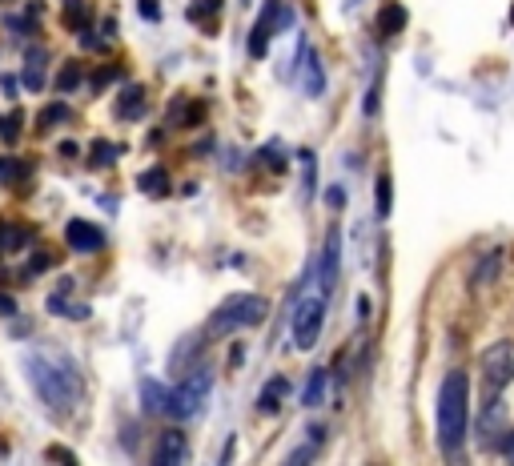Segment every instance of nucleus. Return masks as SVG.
<instances>
[{
	"instance_id": "f257e3e1",
	"label": "nucleus",
	"mask_w": 514,
	"mask_h": 466,
	"mask_svg": "<svg viewBox=\"0 0 514 466\" xmlns=\"http://www.w3.org/2000/svg\"><path fill=\"white\" fill-rule=\"evenodd\" d=\"M29 382L49 410H73L85 394L81 370L69 358H57V354H33L29 358Z\"/></svg>"
},
{
	"instance_id": "f03ea898",
	"label": "nucleus",
	"mask_w": 514,
	"mask_h": 466,
	"mask_svg": "<svg viewBox=\"0 0 514 466\" xmlns=\"http://www.w3.org/2000/svg\"><path fill=\"white\" fill-rule=\"evenodd\" d=\"M470 430V378L466 370H450L438 386V446L454 454Z\"/></svg>"
},
{
	"instance_id": "7ed1b4c3",
	"label": "nucleus",
	"mask_w": 514,
	"mask_h": 466,
	"mask_svg": "<svg viewBox=\"0 0 514 466\" xmlns=\"http://www.w3.org/2000/svg\"><path fill=\"white\" fill-rule=\"evenodd\" d=\"M266 298H257V294H229L205 322V338H225L233 330H245V326H257L266 318Z\"/></svg>"
},
{
	"instance_id": "20e7f679",
	"label": "nucleus",
	"mask_w": 514,
	"mask_h": 466,
	"mask_svg": "<svg viewBox=\"0 0 514 466\" xmlns=\"http://www.w3.org/2000/svg\"><path fill=\"white\" fill-rule=\"evenodd\" d=\"M209 390H213V374H209L205 366L189 370V374H185V378L173 386L169 418H177V422H185V418H197V414L205 410V402H209Z\"/></svg>"
},
{
	"instance_id": "39448f33",
	"label": "nucleus",
	"mask_w": 514,
	"mask_h": 466,
	"mask_svg": "<svg viewBox=\"0 0 514 466\" xmlns=\"http://www.w3.org/2000/svg\"><path fill=\"white\" fill-rule=\"evenodd\" d=\"M290 25H294V9L286 5V0H266L262 17H257V25H253V33H249V57L262 61V57L270 53V37L286 33Z\"/></svg>"
},
{
	"instance_id": "423d86ee",
	"label": "nucleus",
	"mask_w": 514,
	"mask_h": 466,
	"mask_svg": "<svg viewBox=\"0 0 514 466\" xmlns=\"http://www.w3.org/2000/svg\"><path fill=\"white\" fill-rule=\"evenodd\" d=\"M326 294H306V298H298V306H294V346L298 350H314L318 346V338H322V326H326Z\"/></svg>"
},
{
	"instance_id": "0eeeda50",
	"label": "nucleus",
	"mask_w": 514,
	"mask_h": 466,
	"mask_svg": "<svg viewBox=\"0 0 514 466\" xmlns=\"http://www.w3.org/2000/svg\"><path fill=\"white\" fill-rule=\"evenodd\" d=\"M482 378H486L490 394H502L514 382V342L510 338H502V342L482 350Z\"/></svg>"
},
{
	"instance_id": "6e6552de",
	"label": "nucleus",
	"mask_w": 514,
	"mask_h": 466,
	"mask_svg": "<svg viewBox=\"0 0 514 466\" xmlns=\"http://www.w3.org/2000/svg\"><path fill=\"white\" fill-rule=\"evenodd\" d=\"M338 270H342V233L338 229H330V238H326V250H322V258H318V294H334V286H338Z\"/></svg>"
},
{
	"instance_id": "1a4fd4ad",
	"label": "nucleus",
	"mask_w": 514,
	"mask_h": 466,
	"mask_svg": "<svg viewBox=\"0 0 514 466\" xmlns=\"http://www.w3.org/2000/svg\"><path fill=\"white\" fill-rule=\"evenodd\" d=\"M290 77H294V81H302L306 97H322V89H326L322 61L314 57V49H310V45H302V49H298V65H294V73H290Z\"/></svg>"
},
{
	"instance_id": "9d476101",
	"label": "nucleus",
	"mask_w": 514,
	"mask_h": 466,
	"mask_svg": "<svg viewBox=\"0 0 514 466\" xmlns=\"http://www.w3.org/2000/svg\"><path fill=\"white\" fill-rule=\"evenodd\" d=\"M65 242H69L77 254H97V250L105 246V229H101V225H93V221L73 217V221L65 225Z\"/></svg>"
},
{
	"instance_id": "9b49d317",
	"label": "nucleus",
	"mask_w": 514,
	"mask_h": 466,
	"mask_svg": "<svg viewBox=\"0 0 514 466\" xmlns=\"http://www.w3.org/2000/svg\"><path fill=\"white\" fill-rule=\"evenodd\" d=\"M185 458H189V438H185V430H165L161 438H157V462L153 466H185Z\"/></svg>"
},
{
	"instance_id": "f8f14e48",
	"label": "nucleus",
	"mask_w": 514,
	"mask_h": 466,
	"mask_svg": "<svg viewBox=\"0 0 514 466\" xmlns=\"http://www.w3.org/2000/svg\"><path fill=\"white\" fill-rule=\"evenodd\" d=\"M201 350H205V334H185V338L173 346V354H169V370L185 378V374L193 370V362L201 358Z\"/></svg>"
},
{
	"instance_id": "ddd939ff",
	"label": "nucleus",
	"mask_w": 514,
	"mask_h": 466,
	"mask_svg": "<svg viewBox=\"0 0 514 466\" xmlns=\"http://www.w3.org/2000/svg\"><path fill=\"white\" fill-rule=\"evenodd\" d=\"M502 426H506V406H502V398H498V394H490V402H486V410H482V426H478L482 442H486V446L502 442V434H506Z\"/></svg>"
},
{
	"instance_id": "4468645a",
	"label": "nucleus",
	"mask_w": 514,
	"mask_h": 466,
	"mask_svg": "<svg viewBox=\"0 0 514 466\" xmlns=\"http://www.w3.org/2000/svg\"><path fill=\"white\" fill-rule=\"evenodd\" d=\"M169 402H173V390L161 382V378H145L141 382V406H145V414H169Z\"/></svg>"
},
{
	"instance_id": "2eb2a0df",
	"label": "nucleus",
	"mask_w": 514,
	"mask_h": 466,
	"mask_svg": "<svg viewBox=\"0 0 514 466\" xmlns=\"http://www.w3.org/2000/svg\"><path fill=\"white\" fill-rule=\"evenodd\" d=\"M45 65H49V53L37 45V49H29V57H25V73H21V85L29 89V93H41L45 89Z\"/></svg>"
},
{
	"instance_id": "dca6fc26",
	"label": "nucleus",
	"mask_w": 514,
	"mask_h": 466,
	"mask_svg": "<svg viewBox=\"0 0 514 466\" xmlns=\"http://www.w3.org/2000/svg\"><path fill=\"white\" fill-rule=\"evenodd\" d=\"M290 394V378L286 374H274L266 386H262V398H257V414H278L282 398Z\"/></svg>"
},
{
	"instance_id": "f3484780",
	"label": "nucleus",
	"mask_w": 514,
	"mask_h": 466,
	"mask_svg": "<svg viewBox=\"0 0 514 466\" xmlns=\"http://www.w3.org/2000/svg\"><path fill=\"white\" fill-rule=\"evenodd\" d=\"M117 117L121 121H137V117H145V85H125L121 89V97H117Z\"/></svg>"
},
{
	"instance_id": "a211bd4d",
	"label": "nucleus",
	"mask_w": 514,
	"mask_h": 466,
	"mask_svg": "<svg viewBox=\"0 0 514 466\" xmlns=\"http://www.w3.org/2000/svg\"><path fill=\"white\" fill-rule=\"evenodd\" d=\"M61 21H65V29H73V33H89V29H93V9L85 5V0H65Z\"/></svg>"
},
{
	"instance_id": "6ab92c4d",
	"label": "nucleus",
	"mask_w": 514,
	"mask_h": 466,
	"mask_svg": "<svg viewBox=\"0 0 514 466\" xmlns=\"http://www.w3.org/2000/svg\"><path fill=\"white\" fill-rule=\"evenodd\" d=\"M217 13L221 0H189V21H197L205 33H217Z\"/></svg>"
},
{
	"instance_id": "aec40b11",
	"label": "nucleus",
	"mask_w": 514,
	"mask_h": 466,
	"mask_svg": "<svg viewBox=\"0 0 514 466\" xmlns=\"http://www.w3.org/2000/svg\"><path fill=\"white\" fill-rule=\"evenodd\" d=\"M406 29V9L398 5V0H390V5L378 13V33L382 37H398Z\"/></svg>"
},
{
	"instance_id": "412c9836",
	"label": "nucleus",
	"mask_w": 514,
	"mask_h": 466,
	"mask_svg": "<svg viewBox=\"0 0 514 466\" xmlns=\"http://www.w3.org/2000/svg\"><path fill=\"white\" fill-rule=\"evenodd\" d=\"M201 117H205V109H201L197 101L189 105L185 97H177V101H173V109H169V125H181V129H189V125H197Z\"/></svg>"
},
{
	"instance_id": "4be33fe9",
	"label": "nucleus",
	"mask_w": 514,
	"mask_h": 466,
	"mask_svg": "<svg viewBox=\"0 0 514 466\" xmlns=\"http://www.w3.org/2000/svg\"><path fill=\"white\" fill-rule=\"evenodd\" d=\"M326 382H330V378H326V370H310V378H306V394H302V406H310V410H314V406H322V402H326Z\"/></svg>"
},
{
	"instance_id": "5701e85b",
	"label": "nucleus",
	"mask_w": 514,
	"mask_h": 466,
	"mask_svg": "<svg viewBox=\"0 0 514 466\" xmlns=\"http://www.w3.org/2000/svg\"><path fill=\"white\" fill-rule=\"evenodd\" d=\"M137 189L161 197V193H169V173H165V169H145V173L137 177Z\"/></svg>"
},
{
	"instance_id": "b1692460",
	"label": "nucleus",
	"mask_w": 514,
	"mask_h": 466,
	"mask_svg": "<svg viewBox=\"0 0 514 466\" xmlns=\"http://www.w3.org/2000/svg\"><path fill=\"white\" fill-rule=\"evenodd\" d=\"M29 173H33V165L13 161V157H0V181H5V185H21Z\"/></svg>"
},
{
	"instance_id": "393cba45",
	"label": "nucleus",
	"mask_w": 514,
	"mask_h": 466,
	"mask_svg": "<svg viewBox=\"0 0 514 466\" xmlns=\"http://www.w3.org/2000/svg\"><path fill=\"white\" fill-rule=\"evenodd\" d=\"M21 129H25V113L21 109H13V113H5L0 117V141H21Z\"/></svg>"
},
{
	"instance_id": "a878e982",
	"label": "nucleus",
	"mask_w": 514,
	"mask_h": 466,
	"mask_svg": "<svg viewBox=\"0 0 514 466\" xmlns=\"http://www.w3.org/2000/svg\"><path fill=\"white\" fill-rule=\"evenodd\" d=\"M502 270V250H490L482 262H478V270H474V286H482V282H490L494 274Z\"/></svg>"
},
{
	"instance_id": "bb28decb",
	"label": "nucleus",
	"mask_w": 514,
	"mask_h": 466,
	"mask_svg": "<svg viewBox=\"0 0 514 466\" xmlns=\"http://www.w3.org/2000/svg\"><path fill=\"white\" fill-rule=\"evenodd\" d=\"M81 73H85V69H81L77 61H65V69L57 73V89H61V93H73V89L81 85Z\"/></svg>"
},
{
	"instance_id": "cd10ccee",
	"label": "nucleus",
	"mask_w": 514,
	"mask_h": 466,
	"mask_svg": "<svg viewBox=\"0 0 514 466\" xmlns=\"http://www.w3.org/2000/svg\"><path fill=\"white\" fill-rule=\"evenodd\" d=\"M121 77H125V69H121V65H101L89 81H93V89H97V93H105V89H109L113 81H121Z\"/></svg>"
},
{
	"instance_id": "c85d7f7f",
	"label": "nucleus",
	"mask_w": 514,
	"mask_h": 466,
	"mask_svg": "<svg viewBox=\"0 0 514 466\" xmlns=\"http://www.w3.org/2000/svg\"><path fill=\"white\" fill-rule=\"evenodd\" d=\"M374 193H378V217H390V209H394V185H390V177H386V173L378 177Z\"/></svg>"
},
{
	"instance_id": "c756f323",
	"label": "nucleus",
	"mask_w": 514,
	"mask_h": 466,
	"mask_svg": "<svg viewBox=\"0 0 514 466\" xmlns=\"http://www.w3.org/2000/svg\"><path fill=\"white\" fill-rule=\"evenodd\" d=\"M53 266H57V254H53V250H37V254H29V270H25V274L37 278V274H49Z\"/></svg>"
},
{
	"instance_id": "7c9ffc66",
	"label": "nucleus",
	"mask_w": 514,
	"mask_h": 466,
	"mask_svg": "<svg viewBox=\"0 0 514 466\" xmlns=\"http://www.w3.org/2000/svg\"><path fill=\"white\" fill-rule=\"evenodd\" d=\"M29 242H33V233H29L25 225H13L5 238H0V254H5V250H21V246H29Z\"/></svg>"
},
{
	"instance_id": "2f4dec72",
	"label": "nucleus",
	"mask_w": 514,
	"mask_h": 466,
	"mask_svg": "<svg viewBox=\"0 0 514 466\" xmlns=\"http://www.w3.org/2000/svg\"><path fill=\"white\" fill-rule=\"evenodd\" d=\"M89 157H93V169H109V165L121 157V149H117V145H105V141H97Z\"/></svg>"
},
{
	"instance_id": "473e14b6",
	"label": "nucleus",
	"mask_w": 514,
	"mask_h": 466,
	"mask_svg": "<svg viewBox=\"0 0 514 466\" xmlns=\"http://www.w3.org/2000/svg\"><path fill=\"white\" fill-rule=\"evenodd\" d=\"M49 314H69V318H89V310H85V306H69V298H65V290L49 298Z\"/></svg>"
},
{
	"instance_id": "72a5a7b5",
	"label": "nucleus",
	"mask_w": 514,
	"mask_h": 466,
	"mask_svg": "<svg viewBox=\"0 0 514 466\" xmlns=\"http://www.w3.org/2000/svg\"><path fill=\"white\" fill-rule=\"evenodd\" d=\"M65 117H69V109H65V105H49V109L37 117V129H41V133H49V129H53V125H61Z\"/></svg>"
},
{
	"instance_id": "f704fd0d",
	"label": "nucleus",
	"mask_w": 514,
	"mask_h": 466,
	"mask_svg": "<svg viewBox=\"0 0 514 466\" xmlns=\"http://www.w3.org/2000/svg\"><path fill=\"white\" fill-rule=\"evenodd\" d=\"M314 458H318V442H306V446H298V450H290V458H286V466H314Z\"/></svg>"
},
{
	"instance_id": "c9c22d12",
	"label": "nucleus",
	"mask_w": 514,
	"mask_h": 466,
	"mask_svg": "<svg viewBox=\"0 0 514 466\" xmlns=\"http://www.w3.org/2000/svg\"><path fill=\"white\" fill-rule=\"evenodd\" d=\"M298 157H302V181H306V197H314V153H310V149H302Z\"/></svg>"
},
{
	"instance_id": "e433bc0d",
	"label": "nucleus",
	"mask_w": 514,
	"mask_h": 466,
	"mask_svg": "<svg viewBox=\"0 0 514 466\" xmlns=\"http://www.w3.org/2000/svg\"><path fill=\"white\" fill-rule=\"evenodd\" d=\"M326 205H330V209H342V205H346V189H342V185H330V189H326Z\"/></svg>"
},
{
	"instance_id": "4c0bfd02",
	"label": "nucleus",
	"mask_w": 514,
	"mask_h": 466,
	"mask_svg": "<svg viewBox=\"0 0 514 466\" xmlns=\"http://www.w3.org/2000/svg\"><path fill=\"white\" fill-rule=\"evenodd\" d=\"M502 458H506V466H514V430L502 434Z\"/></svg>"
},
{
	"instance_id": "58836bf2",
	"label": "nucleus",
	"mask_w": 514,
	"mask_h": 466,
	"mask_svg": "<svg viewBox=\"0 0 514 466\" xmlns=\"http://www.w3.org/2000/svg\"><path fill=\"white\" fill-rule=\"evenodd\" d=\"M17 314V302L9 294H0V318H13Z\"/></svg>"
},
{
	"instance_id": "ea45409f",
	"label": "nucleus",
	"mask_w": 514,
	"mask_h": 466,
	"mask_svg": "<svg viewBox=\"0 0 514 466\" xmlns=\"http://www.w3.org/2000/svg\"><path fill=\"white\" fill-rule=\"evenodd\" d=\"M141 17H145V21H157V17H161V13H157V0H141Z\"/></svg>"
},
{
	"instance_id": "a19ab883",
	"label": "nucleus",
	"mask_w": 514,
	"mask_h": 466,
	"mask_svg": "<svg viewBox=\"0 0 514 466\" xmlns=\"http://www.w3.org/2000/svg\"><path fill=\"white\" fill-rule=\"evenodd\" d=\"M326 438V426L322 422H310V442H322Z\"/></svg>"
},
{
	"instance_id": "79ce46f5",
	"label": "nucleus",
	"mask_w": 514,
	"mask_h": 466,
	"mask_svg": "<svg viewBox=\"0 0 514 466\" xmlns=\"http://www.w3.org/2000/svg\"><path fill=\"white\" fill-rule=\"evenodd\" d=\"M61 466H77V462H73V454H69V450H65V454H61Z\"/></svg>"
},
{
	"instance_id": "37998d69",
	"label": "nucleus",
	"mask_w": 514,
	"mask_h": 466,
	"mask_svg": "<svg viewBox=\"0 0 514 466\" xmlns=\"http://www.w3.org/2000/svg\"><path fill=\"white\" fill-rule=\"evenodd\" d=\"M0 5H9V0H0Z\"/></svg>"
},
{
	"instance_id": "c03bdc74",
	"label": "nucleus",
	"mask_w": 514,
	"mask_h": 466,
	"mask_svg": "<svg viewBox=\"0 0 514 466\" xmlns=\"http://www.w3.org/2000/svg\"><path fill=\"white\" fill-rule=\"evenodd\" d=\"M245 5H249V0H245Z\"/></svg>"
}]
</instances>
